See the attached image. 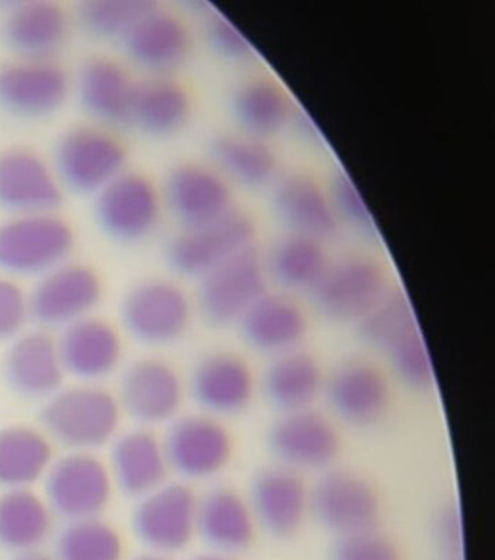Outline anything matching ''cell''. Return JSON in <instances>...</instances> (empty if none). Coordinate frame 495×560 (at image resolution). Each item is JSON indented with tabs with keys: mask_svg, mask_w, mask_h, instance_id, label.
<instances>
[{
	"mask_svg": "<svg viewBox=\"0 0 495 560\" xmlns=\"http://www.w3.org/2000/svg\"><path fill=\"white\" fill-rule=\"evenodd\" d=\"M322 396L331 413L351 427H370L387 416L391 386L373 361L349 359L326 376Z\"/></svg>",
	"mask_w": 495,
	"mask_h": 560,
	"instance_id": "2e32d148",
	"label": "cell"
},
{
	"mask_svg": "<svg viewBox=\"0 0 495 560\" xmlns=\"http://www.w3.org/2000/svg\"><path fill=\"white\" fill-rule=\"evenodd\" d=\"M69 95L68 73L52 60L20 59L0 68V107L13 116H51Z\"/></svg>",
	"mask_w": 495,
	"mask_h": 560,
	"instance_id": "d6986e66",
	"label": "cell"
},
{
	"mask_svg": "<svg viewBox=\"0 0 495 560\" xmlns=\"http://www.w3.org/2000/svg\"><path fill=\"white\" fill-rule=\"evenodd\" d=\"M51 526L50 506L33 489H12L0 495V548L15 553L38 550Z\"/></svg>",
	"mask_w": 495,
	"mask_h": 560,
	"instance_id": "8d00e7d4",
	"label": "cell"
},
{
	"mask_svg": "<svg viewBox=\"0 0 495 560\" xmlns=\"http://www.w3.org/2000/svg\"><path fill=\"white\" fill-rule=\"evenodd\" d=\"M207 38L224 59L232 61H247L254 57V47L247 42L240 30L227 18L214 13L207 21Z\"/></svg>",
	"mask_w": 495,
	"mask_h": 560,
	"instance_id": "f6af8a7d",
	"label": "cell"
},
{
	"mask_svg": "<svg viewBox=\"0 0 495 560\" xmlns=\"http://www.w3.org/2000/svg\"><path fill=\"white\" fill-rule=\"evenodd\" d=\"M309 514L338 537L373 530L379 498L373 485L347 470H329L309 489Z\"/></svg>",
	"mask_w": 495,
	"mask_h": 560,
	"instance_id": "5bb4252c",
	"label": "cell"
},
{
	"mask_svg": "<svg viewBox=\"0 0 495 560\" xmlns=\"http://www.w3.org/2000/svg\"><path fill=\"white\" fill-rule=\"evenodd\" d=\"M121 413L117 396L95 383H81L48 398L39 423L48 439L69 452L95 453L113 443Z\"/></svg>",
	"mask_w": 495,
	"mask_h": 560,
	"instance_id": "6da1fadb",
	"label": "cell"
},
{
	"mask_svg": "<svg viewBox=\"0 0 495 560\" xmlns=\"http://www.w3.org/2000/svg\"><path fill=\"white\" fill-rule=\"evenodd\" d=\"M31 319L28 293L20 282L0 276V342H12Z\"/></svg>",
	"mask_w": 495,
	"mask_h": 560,
	"instance_id": "ee69618b",
	"label": "cell"
},
{
	"mask_svg": "<svg viewBox=\"0 0 495 560\" xmlns=\"http://www.w3.org/2000/svg\"><path fill=\"white\" fill-rule=\"evenodd\" d=\"M192 302L187 291L170 280L139 282L123 295L119 317L128 337L148 347L179 341L192 322Z\"/></svg>",
	"mask_w": 495,
	"mask_h": 560,
	"instance_id": "5b68a950",
	"label": "cell"
},
{
	"mask_svg": "<svg viewBox=\"0 0 495 560\" xmlns=\"http://www.w3.org/2000/svg\"><path fill=\"white\" fill-rule=\"evenodd\" d=\"M132 560H174V559H172L170 557H166V555L149 552V553L140 555V557H137Z\"/></svg>",
	"mask_w": 495,
	"mask_h": 560,
	"instance_id": "681fc988",
	"label": "cell"
},
{
	"mask_svg": "<svg viewBox=\"0 0 495 560\" xmlns=\"http://www.w3.org/2000/svg\"><path fill=\"white\" fill-rule=\"evenodd\" d=\"M2 372L9 389L26 400H47L61 389L64 369L57 341L46 330H30L13 339Z\"/></svg>",
	"mask_w": 495,
	"mask_h": 560,
	"instance_id": "7402d4cb",
	"label": "cell"
},
{
	"mask_svg": "<svg viewBox=\"0 0 495 560\" xmlns=\"http://www.w3.org/2000/svg\"><path fill=\"white\" fill-rule=\"evenodd\" d=\"M198 501L187 483L166 482L140 498L131 517L132 533L150 552H182L197 536Z\"/></svg>",
	"mask_w": 495,
	"mask_h": 560,
	"instance_id": "52a82bcc",
	"label": "cell"
},
{
	"mask_svg": "<svg viewBox=\"0 0 495 560\" xmlns=\"http://www.w3.org/2000/svg\"><path fill=\"white\" fill-rule=\"evenodd\" d=\"M69 33L68 15L59 4L25 2L13 7L3 25L9 48L21 59L51 60Z\"/></svg>",
	"mask_w": 495,
	"mask_h": 560,
	"instance_id": "f546056e",
	"label": "cell"
},
{
	"mask_svg": "<svg viewBox=\"0 0 495 560\" xmlns=\"http://www.w3.org/2000/svg\"><path fill=\"white\" fill-rule=\"evenodd\" d=\"M384 355L398 381L404 383L410 389L426 392L435 386V369H433L431 352L419 325L397 338L391 346L387 347Z\"/></svg>",
	"mask_w": 495,
	"mask_h": 560,
	"instance_id": "ab89813d",
	"label": "cell"
},
{
	"mask_svg": "<svg viewBox=\"0 0 495 560\" xmlns=\"http://www.w3.org/2000/svg\"><path fill=\"white\" fill-rule=\"evenodd\" d=\"M254 220L234 210L219 223L201 229H185L166 246V261L170 270L185 279H198L229 258L255 248Z\"/></svg>",
	"mask_w": 495,
	"mask_h": 560,
	"instance_id": "7c38bea8",
	"label": "cell"
},
{
	"mask_svg": "<svg viewBox=\"0 0 495 560\" xmlns=\"http://www.w3.org/2000/svg\"><path fill=\"white\" fill-rule=\"evenodd\" d=\"M108 469L114 487L134 500L166 483L170 471L162 440L149 428L115 436Z\"/></svg>",
	"mask_w": 495,
	"mask_h": 560,
	"instance_id": "4316f807",
	"label": "cell"
},
{
	"mask_svg": "<svg viewBox=\"0 0 495 560\" xmlns=\"http://www.w3.org/2000/svg\"><path fill=\"white\" fill-rule=\"evenodd\" d=\"M268 272L259 250L245 253L221 264L199 280L197 304L208 324H238L268 291Z\"/></svg>",
	"mask_w": 495,
	"mask_h": 560,
	"instance_id": "30bf717a",
	"label": "cell"
},
{
	"mask_svg": "<svg viewBox=\"0 0 495 560\" xmlns=\"http://www.w3.org/2000/svg\"><path fill=\"white\" fill-rule=\"evenodd\" d=\"M330 266L321 241L288 233L272 246L264 267L282 293H311Z\"/></svg>",
	"mask_w": 495,
	"mask_h": 560,
	"instance_id": "e575fe53",
	"label": "cell"
},
{
	"mask_svg": "<svg viewBox=\"0 0 495 560\" xmlns=\"http://www.w3.org/2000/svg\"><path fill=\"white\" fill-rule=\"evenodd\" d=\"M247 346L273 357L299 350L308 332L307 313L286 293H264L238 322Z\"/></svg>",
	"mask_w": 495,
	"mask_h": 560,
	"instance_id": "d4e9b609",
	"label": "cell"
},
{
	"mask_svg": "<svg viewBox=\"0 0 495 560\" xmlns=\"http://www.w3.org/2000/svg\"><path fill=\"white\" fill-rule=\"evenodd\" d=\"M161 189L139 172H122L95 196V219L110 240L135 244L153 235L163 214Z\"/></svg>",
	"mask_w": 495,
	"mask_h": 560,
	"instance_id": "9c48e42d",
	"label": "cell"
},
{
	"mask_svg": "<svg viewBox=\"0 0 495 560\" xmlns=\"http://www.w3.org/2000/svg\"><path fill=\"white\" fill-rule=\"evenodd\" d=\"M390 290L386 267L377 258L356 254L330 261L309 295L326 319L360 324Z\"/></svg>",
	"mask_w": 495,
	"mask_h": 560,
	"instance_id": "277c9868",
	"label": "cell"
},
{
	"mask_svg": "<svg viewBox=\"0 0 495 560\" xmlns=\"http://www.w3.org/2000/svg\"><path fill=\"white\" fill-rule=\"evenodd\" d=\"M433 535L439 552L446 560H463L465 541H463L462 513L457 504H448L439 511L433 526Z\"/></svg>",
	"mask_w": 495,
	"mask_h": 560,
	"instance_id": "bcb514c9",
	"label": "cell"
},
{
	"mask_svg": "<svg viewBox=\"0 0 495 560\" xmlns=\"http://www.w3.org/2000/svg\"><path fill=\"white\" fill-rule=\"evenodd\" d=\"M247 500L258 526L280 539L297 535L309 514V489L303 476L281 465L256 475Z\"/></svg>",
	"mask_w": 495,
	"mask_h": 560,
	"instance_id": "603a6c76",
	"label": "cell"
},
{
	"mask_svg": "<svg viewBox=\"0 0 495 560\" xmlns=\"http://www.w3.org/2000/svg\"><path fill=\"white\" fill-rule=\"evenodd\" d=\"M11 560H56V558L48 557L39 550H31V552L16 553V557Z\"/></svg>",
	"mask_w": 495,
	"mask_h": 560,
	"instance_id": "7dc6e473",
	"label": "cell"
},
{
	"mask_svg": "<svg viewBox=\"0 0 495 560\" xmlns=\"http://www.w3.org/2000/svg\"><path fill=\"white\" fill-rule=\"evenodd\" d=\"M154 7L150 2H85L78 9L79 22L101 39H123L135 22Z\"/></svg>",
	"mask_w": 495,
	"mask_h": 560,
	"instance_id": "60d3db41",
	"label": "cell"
},
{
	"mask_svg": "<svg viewBox=\"0 0 495 560\" xmlns=\"http://www.w3.org/2000/svg\"><path fill=\"white\" fill-rule=\"evenodd\" d=\"M191 96L170 77H150L137 82L131 125L154 138H166L182 129L191 117Z\"/></svg>",
	"mask_w": 495,
	"mask_h": 560,
	"instance_id": "1f68e13d",
	"label": "cell"
},
{
	"mask_svg": "<svg viewBox=\"0 0 495 560\" xmlns=\"http://www.w3.org/2000/svg\"><path fill=\"white\" fill-rule=\"evenodd\" d=\"M247 498L232 488H215L199 498L197 536L211 552L236 557L254 545L258 532Z\"/></svg>",
	"mask_w": 495,
	"mask_h": 560,
	"instance_id": "83f0119b",
	"label": "cell"
},
{
	"mask_svg": "<svg viewBox=\"0 0 495 560\" xmlns=\"http://www.w3.org/2000/svg\"><path fill=\"white\" fill-rule=\"evenodd\" d=\"M73 249V229L56 211L0 223V276L9 279H39L68 262Z\"/></svg>",
	"mask_w": 495,
	"mask_h": 560,
	"instance_id": "7a4b0ae2",
	"label": "cell"
},
{
	"mask_svg": "<svg viewBox=\"0 0 495 560\" xmlns=\"http://www.w3.org/2000/svg\"><path fill=\"white\" fill-rule=\"evenodd\" d=\"M63 200L55 167L34 150L0 153V210L9 215L51 213Z\"/></svg>",
	"mask_w": 495,
	"mask_h": 560,
	"instance_id": "ac0fdd59",
	"label": "cell"
},
{
	"mask_svg": "<svg viewBox=\"0 0 495 560\" xmlns=\"http://www.w3.org/2000/svg\"><path fill=\"white\" fill-rule=\"evenodd\" d=\"M214 167L225 179L259 188L276 179L278 158L267 140L245 133L221 135L211 143Z\"/></svg>",
	"mask_w": 495,
	"mask_h": 560,
	"instance_id": "d590c367",
	"label": "cell"
},
{
	"mask_svg": "<svg viewBox=\"0 0 495 560\" xmlns=\"http://www.w3.org/2000/svg\"><path fill=\"white\" fill-rule=\"evenodd\" d=\"M331 560H401L394 541L373 528L339 537Z\"/></svg>",
	"mask_w": 495,
	"mask_h": 560,
	"instance_id": "7bdbcfd3",
	"label": "cell"
},
{
	"mask_svg": "<svg viewBox=\"0 0 495 560\" xmlns=\"http://www.w3.org/2000/svg\"><path fill=\"white\" fill-rule=\"evenodd\" d=\"M273 207L288 233L325 242L339 231L329 191L313 176L294 172L278 180Z\"/></svg>",
	"mask_w": 495,
	"mask_h": 560,
	"instance_id": "f1b7e54d",
	"label": "cell"
},
{
	"mask_svg": "<svg viewBox=\"0 0 495 560\" xmlns=\"http://www.w3.org/2000/svg\"><path fill=\"white\" fill-rule=\"evenodd\" d=\"M137 82L121 63L95 57L79 70L76 95L83 112L105 129L131 125Z\"/></svg>",
	"mask_w": 495,
	"mask_h": 560,
	"instance_id": "484cf974",
	"label": "cell"
},
{
	"mask_svg": "<svg viewBox=\"0 0 495 560\" xmlns=\"http://www.w3.org/2000/svg\"><path fill=\"white\" fill-rule=\"evenodd\" d=\"M191 560H236L233 557H228V555L216 553V552H208L198 555V557L192 558Z\"/></svg>",
	"mask_w": 495,
	"mask_h": 560,
	"instance_id": "c3c4849f",
	"label": "cell"
},
{
	"mask_svg": "<svg viewBox=\"0 0 495 560\" xmlns=\"http://www.w3.org/2000/svg\"><path fill=\"white\" fill-rule=\"evenodd\" d=\"M117 528L101 517L69 522L56 541V560H122Z\"/></svg>",
	"mask_w": 495,
	"mask_h": 560,
	"instance_id": "74e56055",
	"label": "cell"
},
{
	"mask_svg": "<svg viewBox=\"0 0 495 560\" xmlns=\"http://www.w3.org/2000/svg\"><path fill=\"white\" fill-rule=\"evenodd\" d=\"M184 400L185 385L178 370L153 357L128 365L119 383L121 411L144 428L176 420Z\"/></svg>",
	"mask_w": 495,
	"mask_h": 560,
	"instance_id": "9a60e30c",
	"label": "cell"
},
{
	"mask_svg": "<svg viewBox=\"0 0 495 560\" xmlns=\"http://www.w3.org/2000/svg\"><path fill=\"white\" fill-rule=\"evenodd\" d=\"M55 460L46 432L30 425L0 428V488L33 489Z\"/></svg>",
	"mask_w": 495,
	"mask_h": 560,
	"instance_id": "d6a6232c",
	"label": "cell"
},
{
	"mask_svg": "<svg viewBox=\"0 0 495 560\" xmlns=\"http://www.w3.org/2000/svg\"><path fill=\"white\" fill-rule=\"evenodd\" d=\"M326 374L308 352L295 350L273 357L262 377L268 402L282 413L311 409L325 392Z\"/></svg>",
	"mask_w": 495,
	"mask_h": 560,
	"instance_id": "4dcf8cb0",
	"label": "cell"
},
{
	"mask_svg": "<svg viewBox=\"0 0 495 560\" xmlns=\"http://www.w3.org/2000/svg\"><path fill=\"white\" fill-rule=\"evenodd\" d=\"M57 347L64 373L95 385L117 372L123 352L121 335L115 326L94 315L64 328Z\"/></svg>",
	"mask_w": 495,
	"mask_h": 560,
	"instance_id": "cb8c5ba5",
	"label": "cell"
},
{
	"mask_svg": "<svg viewBox=\"0 0 495 560\" xmlns=\"http://www.w3.org/2000/svg\"><path fill=\"white\" fill-rule=\"evenodd\" d=\"M44 500L66 522L101 517L113 498L108 466L95 453L68 452L44 476Z\"/></svg>",
	"mask_w": 495,
	"mask_h": 560,
	"instance_id": "8992f818",
	"label": "cell"
},
{
	"mask_svg": "<svg viewBox=\"0 0 495 560\" xmlns=\"http://www.w3.org/2000/svg\"><path fill=\"white\" fill-rule=\"evenodd\" d=\"M233 113L241 133L262 140L280 135L295 118L290 95L281 83L268 77H255L238 86Z\"/></svg>",
	"mask_w": 495,
	"mask_h": 560,
	"instance_id": "836d02e7",
	"label": "cell"
},
{
	"mask_svg": "<svg viewBox=\"0 0 495 560\" xmlns=\"http://www.w3.org/2000/svg\"><path fill=\"white\" fill-rule=\"evenodd\" d=\"M268 443L280 465L298 474L329 469L340 453L338 428L314 408L282 413L269 430Z\"/></svg>",
	"mask_w": 495,
	"mask_h": 560,
	"instance_id": "e0dca14e",
	"label": "cell"
},
{
	"mask_svg": "<svg viewBox=\"0 0 495 560\" xmlns=\"http://www.w3.org/2000/svg\"><path fill=\"white\" fill-rule=\"evenodd\" d=\"M51 165L61 187L96 196L126 172L127 149L113 130L96 125L78 126L57 141Z\"/></svg>",
	"mask_w": 495,
	"mask_h": 560,
	"instance_id": "3957f363",
	"label": "cell"
},
{
	"mask_svg": "<svg viewBox=\"0 0 495 560\" xmlns=\"http://www.w3.org/2000/svg\"><path fill=\"white\" fill-rule=\"evenodd\" d=\"M131 63L150 77H170L191 55L192 38L185 22L156 4L122 39Z\"/></svg>",
	"mask_w": 495,
	"mask_h": 560,
	"instance_id": "44dd1931",
	"label": "cell"
},
{
	"mask_svg": "<svg viewBox=\"0 0 495 560\" xmlns=\"http://www.w3.org/2000/svg\"><path fill=\"white\" fill-rule=\"evenodd\" d=\"M104 285L94 268L64 262L39 277L28 293L30 316L42 328H68L92 316Z\"/></svg>",
	"mask_w": 495,
	"mask_h": 560,
	"instance_id": "8fae6325",
	"label": "cell"
},
{
	"mask_svg": "<svg viewBox=\"0 0 495 560\" xmlns=\"http://www.w3.org/2000/svg\"><path fill=\"white\" fill-rule=\"evenodd\" d=\"M161 192L163 207L184 229L211 226L234 211L228 180L214 166H176L167 174Z\"/></svg>",
	"mask_w": 495,
	"mask_h": 560,
	"instance_id": "4fadbf2b",
	"label": "cell"
},
{
	"mask_svg": "<svg viewBox=\"0 0 495 560\" xmlns=\"http://www.w3.org/2000/svg\"><path fill=\"white\" fill-rule=\"evenodd\" d=\"M419 325L417 317L404 291L391 289L360 322L361 337L370 348L382 352L405 330Z\"/></svg>",
	"mask_w": 495,
	"mask_h": 560,
	"instance_id": "f35d334b",
	"label": "cell"
},
{
	"mask_svg": "<svg viewBox=\"0 0 495 560\" xmlns=\"http://www.w3.org/2000/svg\"><path fill=\"white\" fill-rule=\"evenodd\" d=\"M189 394L203 413L215 418L238 416L254 402V369L234 352H211L198 361L189 378Z\"/></svg>",
	"mask_w": 495,
	"mask_h": 560,
	"instance_id": "ffe728a7",
	"label": "cell"
},
{
	"mask_svg": "<svg viewBox=\"0 0 495 560\" xmlns=\"http://www.w3.org/2000/svg\"><path fill=\"white\" fill-rule=\"evenodd\" d=\"M162 443L169 469L189 482L223 474L234 452L233 436L224 422L203 412L176 418Z\"/></svg>",
	"mask_w": 495,
	"mask_h": 560,
	"instance_id": "ba28073f",
	"label": "cell"
},
{
	"mask_svg": "<svg viewBox=\"0 0 495 560\" xmlns=\"http://www.w3.org/2000/svg\"><path fill=\"white\" fill-rule=\"evenodd\" d=\"M327 191H329L331 206H333L339 223L347 224L349 228L361 233V235L375 236L377 226H375L368 205L361 196L360 189L344 172H338L331 178Z\"/></svg>",
	"mask_w": 495,
	"mask_h": 560,
	"instance_id": "b9f144b4",
	"label": "cell"
}]
</instances>
